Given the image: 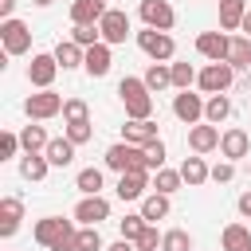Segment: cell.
<instances>
[{
  "mask_svg": "<svg viewBox=\"0 0 251 251\" xmlns=\"http://www.w3.org/2000/svg\"><path fill=\"white\" fill-rule=\"evenodd\" d=\"M118 98H122V106H126V118H149V114H153V90L145 86V78L126 75V78L118 82Z\"/></svg>",
  "mask_w": 251,
  "mask_h": 251,
  "instance_id": "1",
  "label": "cell"
},
{
  "mask_svg": "<svg viewBox=\"0 0 251 251\" xmlns=\"http://www.w3.org/2000/svg\"><path fill=\"white\" fill-rule=\"evenodd\" d=\"M106 169H114V173L149 169V165H145V149H141V145H129V141H118V145L106 149ZM149 173H153V169H149Z\"/></svg>",
  "mask_w": 251,
  "mask_h": 251,
  "instance_id": "2",
  "label": "cell"
},
{
  "mask_svg": "<svg viewBox=\"0 0 251 251\" xmlns=\"http://www.w3.org/2000/svg\"><path fill=\"white\" fill-rule=\"evenodd\" d=\"M137 47L153 59V63H169L173 55H176V43H173V35L169 31H157V27H145V31H137Z\"/></svg>",
  "mask_w": 251,
  "mask_h": 251,
  "instance_id": "3",
  "label": "cell"
},
{
  "mask_svg": "<svg viewBox=\"0 0 251 251\" xmlns=\"http://www.w3.org/2000/svg\"><path fill=\"white\" fill-rule=\"evenodd\" d=\"M0 43H4V55H24L31 51V27L24 20H0Z\"/></svg>",
  "mask_w": 251,
  "mask_h": 251,
  "instance_id": "4",
  "label": "cell"
},
{
  "mask_svg": "<svg viewBox=\"0 0 251 251\" xmlns=\"http://www.w3.org/2000/svg\"><path fill=\"white\" fill-rule=\"evenodd\" d=\"M63 94H55L51 86L47 90H39V94H27V102H24V114L31 118V122H47V118H55V114H63Z\"/></svg>",
  "mask_w": 251,
  "mask_h": 251,
  "instance_id": "5",
  "label": "cell"
},
{
  "mask_svg": "<svg viewBox=\"0 0 251 251\" xmlns=\"http://www.w3.org/2000/svg\"><path fill=\"white\" fill-rule=\"evenodd\" d=\"M231 78H235V67H231V63H208V67L196 75V86H200L204 94H224V90L231 86Z\"/></svg>",
  "mask_w": 251,
  "mask_h": 251,
  "instance_id": "6",
  "label": "cell"
},
{
  "mask_svg": "<svg viewBox=\"0 0 251 251\" xmlns=\"http://www.w3.org/2000/svg\"><path fill=\"white\" fill-rule=\"evenodd\" d=\"M145 188H153V176L149 169H129V173H118V200H145Z\"/></svg>",
  "mask_w": 251,
  "mask_h": 251,
  "instance_id": "7",
  "label": "cell"
},
{
  "mask_svg": "<svg viewBox=\"0 0 251 251\" xmlns=\"http://www.w3.org/2000/svg\"><path fill=\"white\" fill-rule=\"evenodd\" d=\"M98 31H102V43H126L129 39V16L122 8H106V16L98 20Z\"/></svg>",
  "mask_w": 251,
  "mask_h": 251,
  "instance_id": "8",
  "label": "cell"
},
{
  "mask_svg": "<svg viewBox=\"0 0 251 251\" xmlns=\"http://www.w3.org/2000/svg\"><path fill=\"white\" fill-rule=\"evenodd\" d=\"M137 12H141V20H145V27H157V31H169V27L176 24V12H173L169 0H141Z\"/></svg>",
  "mask_w": 251,
  "mask_h": 251,
  "instance_id": "9",
  "label": "cell"
},
{
  "mask_svg": "<svg viewBox=\"0 0 251 251\" xmlns=\"http://www.w3.org/2000/svg\"><path fill=\"white\" fill-rule=\"evenodd\" d=\"M227 47H231V35L227 31H200L196 35V51L208 63H227Z\"/></svg>",
  "mask_w": 251,
  "mask_h": 251,
  "instance_id": "10",
  "label": "cell"
},
{
  "mask_svg": "<svg viewBox=\"0 0 251 251\" xmlns=\"http://www.w3.org/2000/svg\"><path fill=\"white\" fill-rule=\"evenodd\" d=\"M55 75H59V59H55V55H31V63H27V82H31L35 90H47V86L55 82Z\"/></svg>",
  "mask_w": 251,
  "mask_h": 251,
  "instance_id": "11",
  "label": "cell"
},
{
  "mask_svg": "<svg viewBox=\"0 0 251 251\" xmlns=\"http://www.w3.org/2000/svg\"><path fill=\"white\" fill-rule=\"evenodd\" d=\"M247 153H251V137H247V129L231 126V129L220 133V157H224V161H243Z\"/></svg>",
  "mask_w": 251,
  "mask_h": 251,
  "instance_id": "12",
  "label": "cell"
},
{
  "mask_svg": "<svg viewBox=\"0 0 251 251\" xmlns=\"http://www.w3.org/2000/svg\"><path fill=\"white\" fill-rule=\"evenodd\" d=\"M71 227H75V224H71V220H63V216H43V220L35 224V231H31V235H35V243H39V247H47V251H51V247L71 231Z\"/></svg>",
  "mask_w": 251,
  "mask_h": 251,
  "instance_id": "13",
  "label": "cell"
},
{
  "mask_svg": "<svg viewBox=\"0 0 251 251\" xmlns=\"http://www.w3.org/2000/svg\"><path fill=\"white\" fill-rule=\"evenodd\" d=\"M188 149L192 153H212V149H220V126H212V122H196L192 129H188Z\"/></svg>",
  "mask_w": 251,
  "mask_h": 251,
  "instance_id": "14",
  "label": "cell"
},
{
  "mask_svg": "<svg viewBox=\"0 0 251 251\" xmlns=\"http://www.w3.org/2000/svg\"><path fill=\"white\" fill-rule=\"evenodd\" d=\"M75 220L78 224H102V220H110V200L98 192V196H82L78 204H75Z\"/></svg>",
  "mask_w": 251,
  "mask_h": 251,
  "instance_id": "15",
  "label": "cell"
},
{
  "mask_svg": "<svg viewBox=\"0 0 251 251\" xmlns=\"http://www.w3.org/2000/svg\"><path fill=\"white\" fill-rule=\"evenodd\" d=\"M173 114H176L184 126H196V122L204 118V98L192 94V90H180V94L173 98Z\"/></svg>",
  "mask_w": 251,
  "mask_h": 251,
  "instance_id": "16",
  "label": "cell"
},
{
  "mask_svg": "<svg viewBox=\"0 0 251 251\" xmlns=\"http://www.w3.org/2000/svg\"><path fill=\"white\" fill-rule=\"evenodd\" d=\"M110 63H114V55H110V43H94V47H86V59H82V67H86V75H90V78H102V75H110Z\"/></svg>",
  "mask_w": 251,
  "mask_h": 251,
  "instance_id": "17",
  "label": "cell"
},
{
  "mask_svg": "<svg viewBox=\"0 0 251 251\" xmlns=\"http://www.w3.org/2000/svg\"><path fill=\"white\" fill-rule=\"evenodd\" d=\"M153 137H157V122L153 118H129L122 126V141H129V145H145Z\"/></svg>",
  "mask_w": 251,
  "mask_h": 251,
  "instance_id": "18",
  "label": "cell"
},
{
  "mask_svg": "<svg viewBox=\"0 0 251 251\" xmlns=\"http://www.w3.org/2000/svg\"><path fill=\"white\" fill-rule=\"evenodd\" d=\"M20 220H24V200H20V196H4V200H0V235H4V239L16 235Z\"/></svg>",
  "mask_w": 251,
  "mask_h": 251,
  "instance_id": "19",
  "label": "cell"
},
{
  "mask_svg": "<svg viewBox=\"0 0 251 251\" xmlns=\"http://www.w3.org/2000/svg\"><path fill=\"white\" fill-rule=\"evenodd\" d=\"M51 55L59 59V67H63V71H75V67H82V59H86V47H82V43H75V39H59Z\"/></svg>",
  "mask_w": 251,
  "mask_h": 251,
  "instance_id": "20",
  "label": "cell"
},
{
  "mask_svg": "<svg viewBox=\"0 0 251 251\" xmlns=\"http://www.w3.org/2000/svg\"><path fill=\"white\" fill-rule=\"evenodd\" d=\"M75 149H78V145H75V141L63 133V137H51V145H47L43 153H47V161H51L55 169H67V165L75 161Z\"/></svg>",
  "mask_w": 251,
  "mask_h": 251,
  "instance_id": "21",
  "label": "cell"
},
{
  "mask_svg": "<svg viewBox=\"0 0 251 251\" xmlns=\"http://www.w3.org/2000/svg\"><path fill=\"white\" fill-rule=\"evenodd\" d=\"M106 16V0H75L71 4V24H98Z\"/></svg>",
  "mask_w": 251,
  "mask_h": 251,
  "instance_id": "22",
  "label": "cell"
},
{
  "mask_svg": "<svg viewBox=\"0 0 251 251\" xmlns=\"http://www.w3.org/2000/svg\"><path fill=\"white\" fill-rule=\"evenodd\" d=\"M220 247H224V251H251V227L227 224V227L220 231Z\"/></svg>",
  "mask_w": 251,
  "mask_h": 251,
  "instance_id": "23",
  "label": "cell"
},
{
  "mask_svg": "<svg viewBox=\"0 0 251 251\" xmlns=\"http://www.w3.org/2000/svg\"><path fill=\"white\" fill-rule=\"evenodd\" d=\"M180 176H184V184H188V188H200L204 180H212V169H208V165H204V157L196 153V157H184Z\"/></svg>",
  "mask_w": 251,
  "mask_h": 251,
  "instance_id": "24",
  "label": "cell"
},
{
  "mask_svg": "<svg viewBox=\"0 0 251 251\" xmlns=\"http://www.w3.org/2000/svg\"><path fill=\"white\" fill-rule=\"evenodd\" d=\"M247 16V0H220V27L224 31H239Z\"/></svg>",
  "mask_w": 251,
  "mask_h": 251,
  "instance_id": "25",
  "label": "cell"
},
{
  "mask_svg": "<svg viewBox=\"0 0 251 251\" xmlns=\"http://www.w3.org/2000/svg\"><path fill=\"white\" fill-rule=\"evenodd\" d=\"M47 169H51L47 153H24V157H20V176H24V180H43Z\"/></svg>",
  "mask_w": 251,
  "mask_h": 251,
  "instance_id": "26",
  "label": "cell"
},
{
  "mask_svg": "<svg viewBox=\"0 0 251 251\" xmlns=\"http://www.w3.org/2000/svg\"><path fill=\"white\" fill-rule=\"evenodd\" d=\"M141 78H145V86H149L153 94H157V90H169V86H173V67H169V63H149V71H145Z\"/></svg>",
  "mask_w": 251,
  "mask_h": 251,
  "instance_id": "27",
  "label": "cell"
},
{
  "mask_svg": "<svg viewBox=\"0 0 251 251\" xmlns=\"http://www.w3.org/2000/svg\"><path fill=\"white\" fill-rule=\"evenodd\" d=\"M20 145H24V153H43L51 145V137H47L43 126H24L20 129Z\"/></svg>",
  "mask_w": 251,
  "mask_h": 251,
  "instance_id": "28",
  "label": "cell"
},
{
  "mask_svg": "<svg viewBox=\"0 0 251 251\" xmlns=\"http://www.w3.org/2000/svg\"><path fill=\"white\" fill-rule=\"evenodd\" d=\"M227 63L235 71L251 67V35H231V47H227Z\"/></svg>",
  "mask_w": 251,
  "mask_h": 251,
  "instance_id": "29",
  "label": "cell"
},
{
  "mask_svg": "<svg viewBox=\"0 0 251 251\" xmlns=\"http://www.w3.org/2000/svg\"><path fill=\"white\" fill-rule=\"evenodd\" d=\"M227 114H231V102H227V94H208V102H204V122L220 126V122H227Z\"/></svg>",
  "mask_w": 251,
  "mask_h": 251,
  "instance_id": "30",
  "label": "cell"
},
{
  "mask_svg": "<svg viewBox=\"0 0 251 251\" xmlns=\"http://www.w3.org/2000/svg\"><path fill=\"white\" fill-rule=\"evenodd\" d=\"M141 216H145L149 224L165 220V216H169V196H165V192H149V196L141 200Z\"/></svg>",
  "mask_w": 251,
  "mask_h": 251,
  "instance_id": "31",
  "label": "cell"
},
{
  "mask_svg": "<svg viewBox=\"0 0 251 251\" xmlns=\"http://www.w3.org/2000/svg\"><path fill=\"white\" fill-rule=\"evenodd\" d=\"M75 188L82 192V196H98L102 192V169H78V176H75Z\"/></svg>",
  "mask_w": 251,
  "mask_h": 251,
  "instance_id": "32",
  "label": "cell"
},
{
  "mask_svg": "<svg viewBox=\"0 0 251 251\" xmlns=\"http://www.w3.org/2000/svg\"><path fill=\"white\" fill-rule=\"evenodd\" d=\"M180 184H184L180 169H157V173H153V192H165V196H173Z\"/></svg>",
  "mask_w": 251,
  "mask_h": 251,
  "instance_id": "33",
  "label": "cell"
},
{
  "mask_svg": "<svg viewBox=\"0 0 251 251\" xmlns=\"http://www.w3.org/2000/svg\"><path fill=\"white\" fill-rule=\"evenodd\" d=\"M161 251H192V235L184 227H169L161 239Z\"/></svg>",
  "mask_w": 251,
  "mask_h": 251,
  "instance_id": "34",
  "label": "cell"
},
{
  "mask_svg": "<svg viewBox=\"0 0 251 251\" xmlns=\"http://www.w3.org/2000/svg\"><path fill=\"white\" fill-rule=\"evenodd\" d=\"M145 224H149V220H145L141 212H133V216H122V220H118V231H122V239H133V243H137V235L145 231Z\"/></svg>",
  "mask_w": 251,
  "mask_h": 251,
  "instance_id": "35",
  "label": "cell"
},
{
  "mask_svg": "<svg viewBox=\"0 0 251 251\" xmlns=\"http://www.w3.org/2000/svg\"><path fill=\"white\" fill-rule=\"evenodd\" d=\"M169 67H173V86H176V90H188V86L196 82V75H200L192 63H169Z\"/></svg>",
  "mask_w": 251,
  "mask_h": 251,
  "instance_id": "36",
  "label": "cell"
},
{
  "mask_svg": "<svg viewBox=\"0 0 251 251\" xmlns=\"http://www.w3.org/2000/svg\"><path fill=\"white\" fill-rule=\"evenodd\" d=\"M63 122L71 126V122H90V106L82 102V98H67L63 102Z\"/></svg>",
  "mask_w": 251,
  "mask_h": 251,
  "instance_id": "37",
  "label": "cell"
},
{
  "mask_svg": "<svg viewBox=\"0 0 251 251\" xmlns=\"http://www.w3.org/2000/svg\"><path fill=\"white\" fill-rule=\"evenodd\" d=\"M78 251H106L102 235H98V224H82L78 227Z\"/></svg>",
  "mask_w": 251,
  "mask_h": 251,
  "instance_id": "38",
  "label": "cell"
},
{
  "mask_svg": "<svg viewBox=\"0 0 251 251\" xmlns=\"http://www.w3.org/2000/svg\"><path fill=\"white\" fill-rule=\"evenodd\" d=\"M141 149H145V165H149L153 173H157V169H165V141H161V137H153V141H145Z\"/></svg>",
  "mask_w": 251,
  "mask_h": 251,
  "instance_id": "39",
  "label": "cell"
},
{
  "mask_svg": "<svg viewBox=\"0 0 251 251\" xmlns=\"http://www.w3.org/2000/svg\"><path fill=\"white\" fill-rule=\"evenodd\" d=\"M165 239V231H157V224H145V231L137 235V251H157Z\"/></svg>",
  "mask_w": 251,
  "mask_h": 251,
  "instance_id": "40",
  "label": "cell"
},
{
  "mask_svg": "<svg viewBox=\"0 0 251 251\" xmlns=\"http://www.w3.org/2000/svg\"><path fill=\"white\" fill-rule=\"evenodd\" d=\"M20 149H24V145H20V133L4 129V133H0V161H12V157H16Z\"/></svg>",
  "mask_w": 251,
  "mask_h": 251,
  "instance_id": "41",
  "label": "cell"
},
{
  "mask_svg": "<svg viewBox=\"0 0 251 251\" xmlns=\"http://www.w3.org/2000/svg\"><path fill=\"white\" fill-rule=\"evenodd\" d=\"M67 137H71L75 145H86V141L94 137V126H90V122H71V126H67Z\"/></svg>",
  "mask_w": 251,
  "mask_h": 251,
  "instance_id": "42",
  "label": "cell"
},
{
  "mask_svg": "<svg viewBox=\"0 0 251 251\" xmlns=\"http://www.w3.org/2000/svg\"><path fill=\"white\" fill-rule=\"evenodd\" d=\"M235 176V161H220V165H212V180L216 184H227Z\"/></svg>",
  "mask_w": 251,
  "mask_h": 251,
  "instance_id": "43",
  "label": "cell"
},
{
  "mask_svg": "<svg viewBox=\"0 0 251 251\" xmlns=\"http://www.w3.org/2000/svg\"><path fill=\"white\" fill-rule=\"evenodd\" d=\"M235 208H239V216H247V220H251V188H247V192H239Z\"/></svg>",
  "mask_w": 251,
  "mask_h": 251,
  "instance_id": "44",
  "label": "cell"
},
{
  "mask_svg": "<svg viewBox=\"0 0 251 251\" xmlns=\"http://www.w3.org/2000/svg\"><path fill=\"white\" fill-rule=\"evenodd\" d=\"M106 251H137V243H133V239H118V243H110Z\"/></svg>",
  "mask_w": 251,
  "mask_h": 251,
  "instance_id": "45",
  "label": "cell"
},
{
  "mask_svg": "<svg viewBox=\"0 0 251 251\" xmlns=\"http://www.w3.org/2000/svg\"><path fill=\"white\" fill-rule=\"evenodd\" d=\"M12 12H16V0H0V20H12Z\"/></svg>",
  "mask_w": 251,
  "mask_h": 251,
  "instance_id": "46",
  "label": "cell"
},
{
  "mask_svg": "<svg viewBox=\"0 0 251 251\" xmlns=\"http://www.w3.org/2000/svg\"><path fill=\"white\" fill-rule=\"evenodd\" d=\"M239 31H243V35H251V8H247V16H243V24H239Z\"/></svg>",
  "mask_w": 251,
  "mask_h": 251,
  "instance_id": "47",
  "label": "cell"
},
{
  "mask_svg": "<svg viewBox=\"0 0 251 251\" xmlns=\"http://www.w3.org/2000/svg\"><path fill=\"white\" fill-rule=\"evenodd\" d=\"M31 4H39V8H51V4H55V0H31Z\"/></svg>",
  "mask_w": 251,
  "mask_h": 251,
  "instance_id": "48",
  "label": "cell"
}]
</instances>
